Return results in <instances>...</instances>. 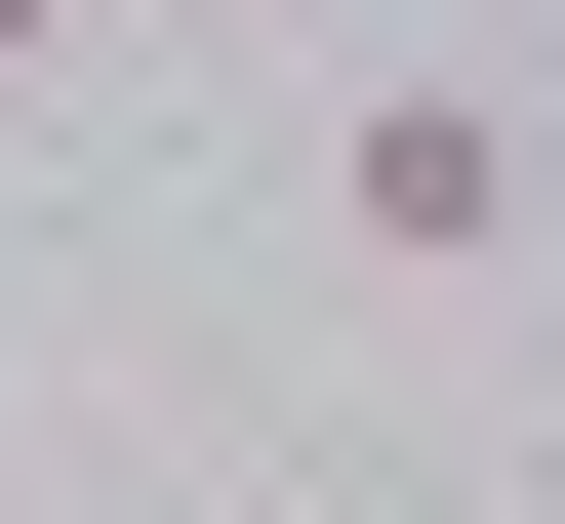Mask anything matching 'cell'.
Listing matches in <instances>:
<instances>
[{
  "instance_id": "cell-1",
  "label": "cell",
  "mask_w": 565,
  "mask_h": 524,
  "mask_svg": "<svg viewBox=\"0 0 565 524\" xmlns=\"http://www.w3.org/2000/svg\"><path fill=\"white\" fill-rule=\"evenodd\" d=\"M323 243H364V282H484V243H525V82H364V121H323Z\"/></svg>"
},
{
  "instance_id": "cell-2",
  "label": "cell",
  "mask_w": 565,
  "mask_h": 524,
  "mask_svg": "<svg viewBox=\"0 0 565 524\" xmlns=\"http://www.w3.org/2000/svg\"><path fill=\"white\" fill-rule=\"evenodd\" d=\"M41 41H162V0H41Z\"/></svg>"
},
{
  "instance_id": "cell-3",
  "label": "cell",
  "mask_w": 565,
  "mask_h": 524,
  "mask_svg": "<svg viewBox=\"0 0 565 524\" xmlns=\"http://www.w3.org/2000/svg\"><path fill=\"white\" fill-rule=\"evenodd\" d=\"M0 82H41V0H0Z\"/></svg>"
},
{
  "instance_id": "cell-4",
  "label": "cell",
  "mask_w": 565,
  "mask_h": 524,
  "mask_svg": "<svg viewBox=\"0 0 565 524\" xmlns=\"http://www.w3.org/2000/svg\"><path fill=\"white\" fill-rule=\"evenodd\" d=\"M525 82H565V0H525Z\"/></svg>"
}]
</instances>
